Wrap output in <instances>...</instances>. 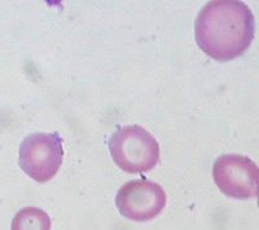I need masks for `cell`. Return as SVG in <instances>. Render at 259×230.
<instances>
[{
	"label": "cell",
	"mask_w": 259,
	"mask_h": 230,
	"mask_svg": "<svg viewBox=\"0 0 259 230\" xmlns=\"http://www.w3.org/2000/svg\"><path fill=\"white\" fill-rule=\"evenodd\" d=\"M196 41L217 61H231L246 52L255 34L251 9L239 0H215L200 11L194 24Z\"/></svg>",
	"instance_id": "1"
},
{
	"label": "cell",
	"mask_w": 259,
	"mask_h": 230,
	"mask_svg": "<svg viewBox=\"0 0 259 230\" xmlns=\"http://www.w3.org/2000/svg\"><path fill=\"white\" fill-rule=\"evenodd\" d=\"M108 145L114 163L127 174L152 171L159 160L158 141L140 126L119 127Z\"/></svg>",
	"instance_id": "2"
},
{
	"label": "cell",
	"mask_w": 259,
	"mask_h": 230,
	"mask_svg": "<svg viewBox=\"0 0 259 230\" xmlns=\"http://www.w3.org/2000/svg\"><path fill=\"white\" fill-rule=\"evenodd\" d=\"M64 158L62 139L57 132H35L20 145L18 164L36 183H47L59 172Z\"/></svg>",
	"instance_id": "3"
},
{
	"label": "cell",
	"mask_w": 259,
	"mask_h": 230,
	"mask_svg": "<svg viewBox=\"0 0 259 230\" xmlns=\"http://www.w3.org/2000/svg\"><path fill=\"white\" fill-rule=\"evenodd\" d=\"M212 179L219 190L233 199H251L258 195V165L245 155L219 156L212 165Z\"/></svg>",
	"instance_id": "4"
},
{
	"label": "cell",
	"mask_w": 259,
	"mask_h": 230,
	"mask_svg": "<svg viewBox=\"0 0 259 230\" xmlns=\"http://www.w3.org/2000/svg\"><path fill=\"white\" fill-rule=\"evenodd\" d=\"M167 203L165 190L153 181L133 180L122 185L115 195V206L127 220L150 221L163 211Z\"/></svg>",
	"instance_id": "5"
},
{
	"label": "cell",
	"mask_w": 259,
	"mask_h": 230,
	"mask_svg": "<svg viewBox=\"0 0 259 230\" xmlns=\"http://www.w3.org/2000/svg\"><path fill=\"white\" fill-rule=\"evenodd\" d=\"M51 217L38 207H25L12 220L11 230H51Z\"/></svg>",
	"instance_id": "6"
}]
</instances>
